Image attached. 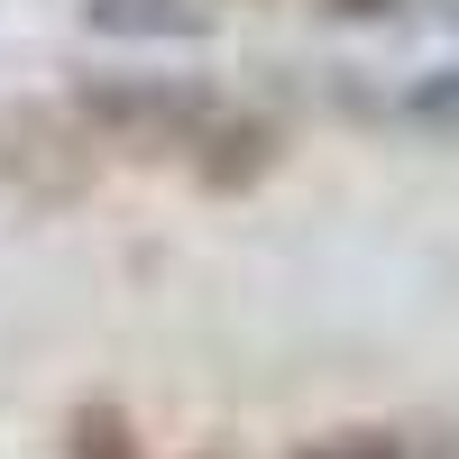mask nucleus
<instances>
[{"label": "nucleus", "instance_id": "nucleus-1", "mask_svg": "<svg viewBox=\"0 0 459 459\" xmlns=\"http://www.w3.org/2000/svg\"><path fill=\"white\" fill-rule=\"evenodd\" d=\"M74 110H83V129H110V138H138V147H203V129L221 120V101L203 83H157V74H92L83 92H74Z\"/></svg>", "mask_w": 459, "mask_h": 459}, {"label": "nucleus", "instance_id": "nucleus-2", "mask_svg": "<svg viewBox=\"0 0 459 459\" xmlns=\"http://www.w3.org/2000/svg\"><path fill=\"white\" fill-rule=\"evenodd\" d=\"M266 157H276V129H266V120H230V110H221V120L203 129V157H194V175L230 194V184H248Z\"/></svg>", "mask_w": 459, "mask_h": 459}, {"label": "nucleus", "instance_id": "nucleus-3", "mask_svg": "<svg viewBox=\"0 0 459 459\" xmlns=\"http://www.w3.org/2000/svg\"><path fill=\"white\" fill-rule=\"evenodd\" d=\"M92 28H120V37H194L212 28L203 0H92Z\"/></svg>", "mask_w": 459, "mask_h": 459}, {"label": "nucleus", "instance_id": "nucleus-4", "mask_svg": "<svg viewBox=\"0 0 459 459\" xmlns=\"http://www.w3.org/2000/svg\"><path fill=\"white\" fill-rule=\"evenodd\" d=\"M294 459H404L395 432H322V441H303Z\"/></svg>", "mask_w": 459, "mask_h": 459}, {"label": "nucleus", "instance_id": "nucleus-5", "mask_svg": "<svg viewBox=\"0 0 459 459\" xmlns=\"http://www.w3.org/2000/svg\"><path fill=\"white\" fill-rule=\"evenodd\" d=\"M413 120H432V129H459V74H432V83L413 92Z\"/></svg>", "mask_w": 459, "mask_h": 459}]
</instances>
